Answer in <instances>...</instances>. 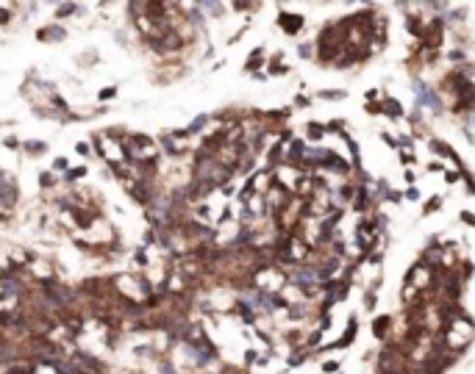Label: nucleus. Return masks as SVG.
<instances>
[{"label": "nucleus", "instance_id": "f257e3e1", "mask_svg": "<svg viewBox=\"0 0 475 374\" xmlns=\"http://www.w3.org/2000/svg\"><path fill=\"white\" fill-rule=\"evenodd\" d=\"M128 150H131V156H134V158H142V161H147V158L156 156V144H153L147 136H131Z\"/></svg>", "mask_w": 475, "mask_h": 374}, {"label": "nucleus", "instance_id": "f03ea898", "mask_svg": "<svg viewBox=\"0 0 475 374\" xmlns=\"http://www.w3.org/2000/svg\"><path fill=\"white\" fill-rule=\"evenodd\" d=\"M278 25H281L287 33H298V31H300V25H303V17H300V14H281Z\"/></svg>", "mask_w": 475, "mask_h": 374}, {"label": "nucleus", "instance_id": "7ed1b4c3", "mask_svg": "<svg viewBox=\"0 0 475 374\" xmlns=\"http://www.w3.org/2000/svg\"><path fill=\"white\" fill-rule=\"evenodd\" d=\"M372 327H375V335H378V338H384V335H387V330H389V319H387V316H378Z\"/></svg>", "mask_w": 475, "mask_h": 374}, {"label": "nucleus", "instance_id": "20e7f679", "mask_svg": "<svg viewBox=\"0 0 475 374\" xmlns=\"http://www.w3.org/2000/svg\"><path fill=\"white\" fill-rule=\"evenodd\" d=\"M384 108H389V114L392 117H400L403 111H400V103H397V100H387V103H384Z\"/></svg>", "mask_w": 475, "mask_h": 374}, {"label": "nucleus", "instance_id": "39448f33", "mask_svg": "<svg viewBox=\"0 0 475 374\" xmlns=\"http://www.w3.org/2000/svg\"><path fill=\"white\" fill-rule=\"evenodd\" d=\"M431 147H433V150H439V156H450V158H453V150H450L448 144H442V141H431Z\"/></svg>", "mask_w": 475, "mask_h": 374}, {"label": "nucleus", "instance_id": "423d86ee", "mask_svg": "<svg viewBox=\"0 0 475 374\" xmlns=\"http://www.w3.org/2000/svg\"><path fill=\"white\" fill-rule=\"evenodd\" d=\"M323 125H317V122H311V125H308V136H311V139H317V136H323Z\"/></svg>", "mask_w": 475, "mask_h": 374}, {"label": "nucleus", "instance_id": "0eeeda50", "mask_svg": "<svg viewBox=\"0 0 475 374\" xmlns=\"http://www.w3.org/2000/svg\"><path fill=\"white\" fill-rule=\"evenodd\" d=\"M461 219H464V222H467V225H475V216H472V213H470V211H464V213H461Z\"/></svg>", "mask_w": 475, "mask_h": 374}, {"label": "nucleus", "instance_id": "6e6552de", "mask_svg": "<svg viewBox=\"0 0 475 374\" xmlns=\"http://www.w3.org/2000/svg\"><path fill=\"white\" fill-rule=\"evenodd\" d=\"M28 150H45V144H39V141H31V144H25Z\"/></svg>", "mask_w": 475, "mask_h": 374}]
</instances>
